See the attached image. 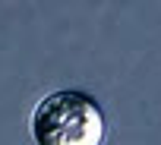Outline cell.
<instances>
[{"instance_id":"1","label":"cell","mask_w":161,"mask_h":145,"mask_svg":"<svg viewBox=\"0 0 161 145\" xmlns=\"http://www.w3.org/2000/svg\"><path fill=\"white\" fill-rule=\"evenodd\" d=\"M29 136L35 145H104L108 120L89 92L57 89L32 107Z\"/></svg>"}]
</instances>
